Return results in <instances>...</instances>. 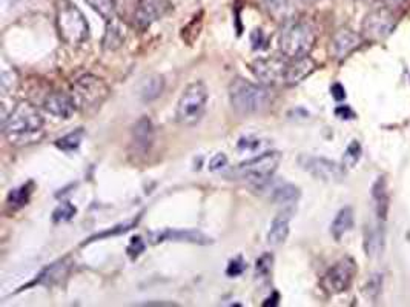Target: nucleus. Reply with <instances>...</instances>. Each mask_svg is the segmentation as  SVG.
I'll return each instance as SVG.
<instances>
[{
    "mask_svg": "<svg viewBox=\"0 0 410 307\" xmlns=\"http://www.w3.org/2000/svg\"><path fill=\"white\" fill-rule=\"evenodd\" d=\"M300 166L312 177L327 183H338L344 179V167L332 160L315 156H302L298 158Z\"/></svg>",
    "mask_w": 410,
    "mask_h": 307,
    "instance_id": "nucleus-10",
    "label": "nucleus"
},
{
    "mask_svg": "<svg viewBox=\"0 0 410 307\" xmlns=\"http://www.w3.org/2000/svg\"><path fill=\"white\" fill-rule=\"evenodd\" d=\"M281 162V154L278 151H268L263 152L261 156L254 157L247 162L240 163L236 169L231 172L232 177L237 180H246L251 183H263L269 180L275 171L278 169V165Z\"/></svg>",
    "mask_w": 410,
    "mask_h": 307,
    "instance_id": "nucleus-7",
    "label": "nucleus"
},
{
    "mask_svg": "<svg viewBox=\"0 0 410 307\" xmlns=\"http://www.w3.org/2000/svg\"><path fill=\"white\" fill-rule=\"evenodd\" d=\"M272 265H274V257L270 254H265L257 260V265H255V270H257V276H269V274L272 272Z\"/></svg>",
    "mask_w": 410,
    "mask_h": 307,
    "instance_id": "nucleus-33",
    "label": "nucleus"
},
{
    "mask_svg": "<svg viewBox=\"0 0 410 307\" xmlns=\"http://www.w3.org/2000/svg\"><path fill=\"white\" fill-rule=\"evenodd\" d=\"M360 45V38L350 29H340L332 39V53L336 58L347 57L352 51Z\"/></svg>",
    "mask_w": 410,
    "mask_h": 307,
    "instance_id": "nucleus-16",
    "label": "nucleus"
},
{
    "mask_svg": "<svg viewBox=\"0 0 410 307\" xmlns=\"http://www.w3.org/2000/svg\"><path fill=\"white\" fill-rule=\"evenodd\" d=\"M383 247H384V233H383V229L379 228V226H377L375 229L369 231L368 240H366V249H368L369 257L375 258L383 252Z\"/></svg>",
    "mask_w": 410,
    "mask_h": 307,
    "instance_id": "nucleus-26",
    "label": "nucleus"
},
{
    "mask_svg": "<svg viewBox=\"0 0 410 307\" xmlns=\"http://www.w3.org/2000/svg\"><path fill=\"white\" fill-rule=\"evenodd\" d=\"M306 2H318V0H306Z\"/></svg>",
    "mask_w": 410,
    "mask_h": 307,
    "instance_id": "nucleus-42",
    "label": "nucleus"
},
{
    "mask_svg": "<svg viewBox=\"0 0 410 307\" xmlns=\"http://www.w3.org/2000/svg\"><path fill=\"white\" fill-rule=\"evenodd\" d=\"M356 274V266L352 258H343L327 270L323 276V288L329 294L336 295L346 292L352 284Z\"/></svg>",
    "mask_w": 410,
    "mask_h": 307,
    "instance_id": "nucleus-9",
    "label": "nucleus"
},
{
    "mask_svg": "<svg viewBox=\"0 0 410 307\" xmlns=\"http://www.w3.org/2000/svg\"><path fill=\"white\" fill-rule=\"evenodd\" d=\"M245 269H246V263H245V260L241 258V257H237V258H233V260L229 263L228 269H226V274H228L229 276H240L241 274L245 272Z\"/></svg>",
    "mask_w": 410,
    "mask_h": 307,
    "instance_id": "nucleus-35",
    "label": "nucleus"
},
{
    "mask_svg": "<svg viewBox=\"0 0 410 307\" xmlns=\"http://www.w3.org/2000/svg\"><path fill=\"white\" fill-rule=\"evenodd\" d=\"M208 88L203 82H194L185 88L175 109V120L181 126H195L199 123L208 105Z\"/></svg>",
    "mask_w": 410,
    "mask_h": 307,
    "instance_id": "nucleus-5",
    "label": "nucleus"
},
{
    "mask_svg": "<svg viewBox=\"0 0 410 307\" xmlns=\"http://www.w3.org/2000/svg\"><path fill=\"white\" fill-rule=\"evenodd\" d=\"M16 72L14 71H3L2 72V80H0V85H2V91L3 92H8L10 90L13 91L14 88H16Z\"/></svg>",
    "mask_w": 410,
    "mask_h": 307,
    "instance_id": "nucleus-34",
    "label": "nucleus"
},
{
    "mask_svg": "<svg viewBox=\"0 0 410 307\" xmlns=\"http://www.w3.org/2000/svg\"><path fill=\"white\" fill-rule=\"evenodd\" d=\"M335 114H336V117H340V119H344V120L354 119L355 117L354 111L349 106H338L335 109Z\"/></svg>",
    "mask_w": 410,
    "mask_h": 307,
    "instance_id": "nucleus-39",
    "label": "nucleus"
},
{
    "mask_svg": "<svg viewBox=\"0 0 410 307\" xmlns=\"http://www.w3.org/2000/svg\"><path fill=\"white\" fill-rule=\"evenodd\" d=\"M165 88V80L158 74H151L146 77L140 85V97L143 101H152L162 96Z\"/></svg>",
    "mask_w": 410,
    "mask_h": 307,
    "instance_id": "nucleus-21",
    "label": "nucleus"
},
{
    "mask_svg": "<svg viewBox=\"0 0 410 307\" xmlns=\"http://www.w3.org/2000/svg\"><path fill=\"white\" fill-rule=\"evenodd\" d=\"M331 91H332V97H334L336 101H341V100L346 99V91H344V88H343L341 83H335V85L331 88Z\"/></svg>",
    "mask_w": 410,
    "mask_h": 307,
    "instance_id": "nucleus-40",
    "label": "nucleus"
},
{
    "mask_svg": "<svg viewBox=\"0 0 410 307\" xmlns=\"http://www.w3.org/2000/svg\"><path fill=\"white\" fill-rule=\"evenodd\" d=\"M289 63L283 58L269 57V58H257L251 63L252 74L257 77L263 85H280L286 83V72Z\"/></svg>",
    "mask_w": 410,
    "mask_h": 307,
    "instance_id": "nucleus-11",
    "label": "nucleus"
},
{
    "mask_svg": "<svg viewBox=\"0 0 410 307\" xmlns=\"http://www.w3.org/2000/svg\"><path fill=\"white\" fill-rule=\"evenodd\" d=\"M378 2H382L387 8H393V6H400L402 3H406L407 0H378Z\"/></svg>",
    "mask_w": 410,
    "mask_h": 307,
    "instance_id": "nucleus-41",
    "label": "nucleus"
},
{
    "mask_svg": "<svg viewBox=\"0 0 410 307\" xmlns=\"http://www.w3.org/2000/svg\"><path fill=\"white\" fill-rule=\"evenodd\" d=\"M109 96V86L104 80L96 76H83L76 80L71 90V97L74 100L76 106L83 113H91L94 109L100 108V105Z\"/></svg>",
    "mask_w": 410,
    "mask_h": 307,
    "instance_id": "nucleus-6",
    "label": "nucleus"
},
{
    "mask_svg": "<svg viewBox=\"0 0 410 307\" xmlns=\"http://www.w3.org/2000/svg\"><path fill=\"white\" fill-rule=\"evenodd\" d=\"M170 6L167 0H142L136 10V25L140 29L149 28L154 22L165 16Z\"/></svg>",
    "mask_w": 410,
    "mask_h": 307,
    "instance_id": "nucleus-12",
    "label": "nucleus"
},
{
    "mask_svg": "<svg viewBox=\"0 0 410 307\" xmlns=\"http://www.w3.org/2000/svg\"><path fill=\"white\" fill-rule=\"evenodd\" d=\"M76 212H77V209L72 206V204L69 203V201H63L60 206H58L56 210H54V214H53V220L56 222V223H65V222H69L72 217L76 215Z\"/></svg>",
    "mask_w": 410,
    "mask_h": 307,
    "instance_id": "nucleus-32",
    "label": "nucleus"
},
{
    "mask_svg": "<svg viewBox=\"0 0 410 307\" xmlns=\"http://www.w3.org/2000/svg\"><path fill=\"white\" fill-rule=\"evenodd\" d=\"M82 140H83V131L77 129V131H74V133L58 138V140L56 142V146L58 149H62L63 152L71 154V152L79 149V146H80V143H82Z\"/></svg>",
    "mask_w": 410,
    "mask_h": 307,
    "instance_id": "nucleus-29",
    "label": "nucleus"
},
{
    "mask_svg": "<svg viewBox=\"0 0 410 307\" xmlns=\"http://www.w3.org/2000/svg\"><path fill=\"white\" fill-rule=\"evenodd\" d=\"M143 251H145V243L140 237H134L133 240H131V243L128 246V255L131 258H137Z\"/></svg>",
    "mask_w": 410,
    "mask_h": 307,
    "instance_id": "nucleus-37",
    "label": "nucleus"
},
{
    "mask_svg": "<svg viewBox=\"0 0 410 307\" xmlns=\"http://www.w3.org/2000/svg\"><path fill=\"white\" fill-rule=\"evenodd\" d=\"M109 24L106 28V34H105V39H104V48L105 49H117L123 45L124 42V33L120 26V24H117V22L109 20Z\"/></svg>",
    "mask_w": 410,
    "mask_h": 307,
    "instance_id": "nucleus-25",
    "label": "nucleus"
},
{
    "mask_svg": "<svg viewBox=\"0 0 410 307\" xmlns=\"http://www.w3.org/2000/svg\"><path fill=\"white\" fill-rule=\"evenodd\" d=\"M3 134L11 144L25 146L43 137V117L29 101H20L3 122Z\"/></svg>",
    "mask_w": 410,
    "mask_h": 307,
    "instance_id": "nucleus-1",
    "label": "nucleus"
},
{
    "mask_svg": "<svg viewBox=\"0 0 410 307\" xmlns=\"http://www.w3.org/2000/svg\"><path fill=\"white\" fill-rule=\"evenodd\" d=\"M259 146H260V140H257V138H252V137L241 138V140L238 142L240 151H254V149H257Z\"/></svg>",
    "mask_w": 410,
    "mask_h": 307,
    "instance_id": "nucleus-38",
    "label": "nucleus"
},
{
    "mask_svg": "<svg viewBox=\"0 0 410 307\" xmlns=\"http://www.w3.org/2000/svg\"><path fill=\"white\" fill-rule=\"evenodd\" d=\"M290 217V212L286 210L274 218V222L270 224V229L268 232V243L270 246H280L288 240Z\"/></svg>",
    "mask_w": 410,
    "mask_h": 307,
    "instance_id": "nucleus-17",
    "label": "nucleus"
},
{
    "mask_svg": "<svg viewBox=\"0 0 410 307\" xmlns=\"http://www.w3.org/2000/svg\"><path fill=\"white\" fill-rule=\"evenodd\" d=\"M315 71V62L311 57H302L297 58L292 63H289L288 72H286V83L288 85H297L303 82L306 77H309Z\"/></svg>",
    "mask_w": 410,
    "mask_h": 307,
    "instance_id": "nucleus-18",
    "label": "nucleus"
},
{
    "mask_svg": "<svg viewBox=\"0 0 410 307\" xmlns=\"http://www.w3.org/2000/svg\"><path fill=\"white\" fill-rule=\"evenodd\" d=\"M31 185H24L17 189H13L8 195V206L13 209H20L28 204L29 197H31Z\"/></svg>",
    "mask_w": 410,
    "mask_h": 307,
    "instance_id": "nucleus-27",
    "label": "nucleus"
},
{
    "mask_svg": "<svg viewBox=\"0 0 410 307\" xmlns=\"http://www.w3.org/2000/svg\"><path fill=\"white\" fill-rule=\"evenodd\" d=\"M106 22L115 19V0H85Z\"/></svg>",
    "mask_w": 410,
    "mask_h": 307,
    "instance_id": "nucleus-28",
    "label": "nucleus"
},
{
    "mask_svg": "<svg viewBox=\"0 0 410 307\" xmlns=\"http://www.w3.org/2000/svg\"><path fill=\"white\" fill-rule=\"evenodd\" d=\"M315 31L309 22L294 20L284 26L280 35V51L292 60L309 56L315 45Z\"/></svg>",
    "mask_w": 410,
    "mask_h": 307,
    "instance_id": "nucleus-4",
    "label": "nucleus"
},
{
    "mask_svg": "<svg viewBox=\"0 0 410 307\" xmlns=\"http://www.w3.org/2000/svg\"><path fill=\"white\" fill-rule=\"evenodd\" d=\"M56 22L62 40L71 47L82 45L90 38V25L83 13L69 0H58Z\"/></svg>",
    "mask_w": 410,
    "mask_h": 307,
    "instance_id": "nucleus-3",
    "label": "nucleus"
},
{
    "mask_svg": "<svg viewBox=\"0 0 410 307\" xmlns=\"http://www.w3.org/2000/svg\"><path fill=\"white\" fill-rule=\"evenodd\" d=\"M68 269H69V266L67 265V263H65V260L54 263V265H51L49 267H47L45 270H43V272L39 275V279L35 280L34 283L47 284V286H51V284H54L58 280H62V276H65L68 274Z\"/></svg>",
    "mask_w": 410,
    "mask_h": 307,
    "instance_id": "nucleus-23",
    "label": "nucleus"
},
{
    "mask_svg": "<svg viewBox=\"0 0 410 307\" xmlns=\"http://www.w3.org/2000/svg\"><path fill=\"white\" fill-rule=\"evenodd\" d=\"M397 26V19L387 6L373 10L363 20V35L368 40L379 42L389 38Z\"/></svg>",
    "mask_w": 410,
    "mask_h": 307,
    "instance_id": "nucleus-8",
    "label": "nucleus"
},
{
    "mask_svg": "<svg viewBox=\"0 0 410 307\" xmlns=\"http://www.w3.org/2000/svg\"><path fill=\"white\" fill-rule=\"evenodd\" d=\"M45 109L49 114L58 117V119H71L77 106L74 103V100H72V97L68 96V94L54 92L49 94L47 97Z\"/></svg>",
    "mask_w": 410,
    "mask_h": 307,
    "instance_id": "nucleus-13",
    "label": "nucleus"
},
{
    "mask_svg": "<svg viewBox=\"0 0 410 307\" xmlns=\"http://www.w3.org/2000/svg\"><path fill=\"white\" fill-rule=\"evenodd\" d=\"M226 166H228V157H226L223 152H220V154H217V156L212 157L211 163H209V171H212V172L223 171Z\"/></svg>",
    "mask_w": 410,
    "mask_h": 307,
    "instance_id": "nucleus-36",
    "label": "nucleus"
},
{
    "mask_svg": "<svg viewBox=\"0 0 410 307\" xmlns=\"http://www.w3.org/2000/svg\"><path fill=\"white\" fill-rule=\"evenodd\" d=\"M352 226H354V209L350 206L343 208L332 222V226H331L332 237L335 240H341L344 237V233H347L350 229H352Z\"/></svg>",
    "mask_w": 410,
    "mask_h": 307,
    "instance_id": "nucleus-20",
    "label": "nucleus"
},
{
    "mask_svg": "<svg viewBox=\"0 0 410 307\" xmlns=\"http://www.w3.org/2000/svg\"><path fill=\"white\" fill-rule=\"evenodd\" d=\"M300 195H302V192H300V189L295 185L283 183V185L274 188V192L270 195V199L277 204H292L298 201Z\"/></svg>",
    "mask_w": 410,
    "mask_h": 307,
    "instance_id": "nucleus-22",
    "label": "nucleus"
},
{
    "mask_svg": "<svg viewBox=\"0 0 410 307\" xmlns=\"http://www.w3.org/2000/svg\"><path fill=\"white\" fill-rule=\"evenodd\" d=\"M229 100L240 114H260L272 103V94L266 86L238 77L229 85Z\"/></svg>",
    "mask_w": 410,
    "mask_h": 307,
    "instance_id": "nucleus-2",
    "label": "nucleus"
},
{
    "mask_svg": "<svg viewBox=\"0 0 410 307\" xmlns=\"http://www.w3.org/2000/svg\"><path fill=\"white\" fill-rule=\"evenodd\" d=\"M372 197L377 203V212L379 218H386L387 208H389V195L386 191V180L384 177H379L375 185L372 188Z\"/></svg>",
    "mask_w": 410,
    "mask_h": 307,
    "instance_id": "nucleus-24",
    "label": "nucleus"
},
{
    "mask_svg": "<svg viewBox=\"0 0 410 307\" xmlns=\"http://www.w3.org/2000/svg\"><path fill=\"white\" fill-rule=\"evenodd\" d=\"M162 241H186V243L194 244H208L211 243V238L203 235L202 232L195 231H162L152 235V243H162Z\"/></svg>",
    "mask_w": 410,
    "mask_h": 307,
    "instance_id": "nucleus-15",
    "label": "nucleus"
},
{
    "mask_svg": "<svg viewBox=\"0 0 410 307\" xmlns=\"http://www.w3.org/2000/svg\"><path fill=\"white\" fill-rule=\"evenodd\" d=\"M154 142V126L148 117H142L133 128V148L137 154H146Z\"/></svg>",
    "mask_w": 410,
    "mask_h": 307,
    "instance_id": "nucleus-14",
    "label": "nucleus"
},
{
    "mask_svg": "<svg viewBox=\"0 0 410 307\" xmlns=\"http://www.w3.org/2000/svg\"><path fill=\"white\" fill-rule=\"evenodd\" d=\"M265 11L275 20H288L295 13V0H260Z\"/></svg>",
    "mask_w": 410,
    "mask_h": 307,
    "instance_id": "nucleus-19",
    "label": "nucleus"
},
{
    "mask_svg": "<svg viewBox=\"0 0 410 307\" xmlns=\"http://www.w3.org/2000/svg\"><path fill=\"white\" fill-rule=\"evenodd\" d=\"M382 288H383V279L382 275H372L369 281L366 283L364 286V295L368 297L370 301H375V299L382 294Z\"/></svg>",
    "mask_w": 410,
    "mask_h": 307,
    "instance_id": "nucleus-30",
    "label": "nucleus"
},
{
    "mask_svg": "<svg viewBox=\"0 0 410 307\" xmlns=\"http://www.w3.org/2000/svg\"><path fill=\"white\" fill-rule=\"evenodd\" d=\"M361 158V146L358 142H352L349 146L346 152H344V157H343V163L346 167H354L358 162H360Z\"/></svg>",
    "mask_w": 410,
    "mask_h": 307,
    "instance_id": "nucleus-31",
    "label": "nucleus"
}]
</instances>
